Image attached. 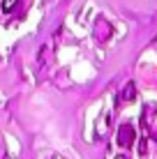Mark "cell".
I'll use <instances>...</instances> for the list:
<instances>
[{
    "mask_svg": "<svg viewBox=\"0 0 157 159\" xmlns=\"http://www.w3.org/2000/svg\"><path fill=\"white\" fill-rule=\"evenodd\" d=\"M134 139H136V131L129 122H122L120 127H118V143L120 148H132L134 145Z\"/></svg>",
    "mask_w": 157,
    "mask_h": 159,
    "instance_id": "obj_1",
    "label": "cell"
},
{
    "mask_svg": "<svg viewBox=\"0 0 157 159\" xmlns=\"http://www.w3.org/2000/svg\"><path fill=\"white\" fill-rule=\"evenodd\" d=\"M113 35V28L106 19H97L95 21V37L97 42H109V37Z\"/></svg>",
    "mask_w": 157,
    "mask_h": 159,
    "instance_id": "obj_2",
    "label": "cell"
},
{
    "mask_svg": "<svg viewBox=\"0 0 157 159\" xmlns=\"http://www.w3.org/2000/svg\"><path fill=\"white\" fill-rule=\"evenodd\" d=\"M134 95H136V90H134V83H127L125 85V90H122V97H120V104H127V102H132L134 99Z\"/></svg>",
    "mask_w": 157,
    "mask_h": 159,
    "instance_id": "obj_3",
    "label": "cell"
},
{
    "mask_svg": "<svg viewBox=\"0 0 157 159\" xmlns=\"http://www.w3.org/2000/svg\"><path fill=\"white\" fill-rule=\"evenodd\" d=\"M16 2H19V0H2L0 5H2V9H5V12H12V9L16 7Z\"/></svg>",
    "mask_w": 157,
    "mask_h": 159,
    "instance_id": "obj_4",
    "label": "cell"
}]
</instances>
